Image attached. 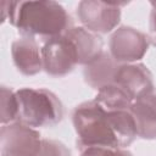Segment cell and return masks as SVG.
I'll list each match as a JSON object with an SVG mask.
<instances>
[{"mask_svg": "<svg viewBox=\"0 0 156 156\" xmlns=\"http://www.w3.org/2000/svg\"><path fill=\"white\" fill-rule=\"evenodd\" d=\"M72 121L79 150L91 146L119 147L107 112L95 100L78 105L73 111Z\"/></svg>", "mask_w": 156, "mask_h": 156, "instance_id": "2", "label": "cell"}, {"mask_svg": "<svg viewBox=\"0 0 156 156\" xmlns=\"http://www.w3.org/2000/svg\"><path fill=\"white\" fill-rule=\"evenodd\" d=\"M65 34L72 40L77 50L78 65L87 66L95 61L104 52L102 39L84 27H72Z\"/></svg>", "mask_w": 156, "mask_h": 156, "instance_id": "11", "label": "cell"}, {"mask_svg": "<svg viewBox=\"0 0 156 156\" xmlns=\"http://www.w3.org/2000/svg\"><path fill=\"white\" fill-rule=\"evenodd\" d=\"M79 156H133V154L123 147L111 146H91L79 150Z\"/></svg>", "mask_w": 156, "mask_h": 156, "instance_id": "17", "label": "cell"}, {"mask_svg": "<svg viewBox=\"0 0 156 156\" xmlns=\"http://www.w3.org/2000/svg\"><path fill=\"white\" fill-rule=\"evenodd\" d=\"M0 117L2 126L11 123L18 118V104H17L16 91H12L7 87H1Z\"/></svg>", "mask_w": 156, "mask_h": 156, "instance_id": "15", "label": "cell"}, {"mask_svg": "<svg viewBox=\"0 0 156 156\" xmlns=\"http://www.w3.org/2000/svg\"><path fill=\"white\" fill-rule=\"evenodd\" d=\"M106 112L129 111L133 100L130 96L117 84H108L100 90L94 99Z\"/></svg>", "mask_w": 156, "mask_h": 156, "instance_id": "14", "label": "cell"}, {"mask_svg": "<svg viewBox=\"0 0 156 156\" xmlns=\"http://www.w3.org/2000/svg\"><path fill=\"white\" fill-rule=\"evenodd\" d=\"M18 104L17 121L30 128L54 127L63 118L60 99L48 89L23 88L16 91Z\"/></svg>", "mask_w": 156, "mask_h": 156, "instance_id": "3", "label": "cell"}, {"mask_svg": "<svg viewBox=\"0 0 156 156\" xmlns=\"http://www.w3.org/2000/svg\"><path fill=\"white\" fill-rule=\"evenodd\" d=\"M38 156H71L68 147L54 139H41V145Z\"/></svg>", "mask_w": 156, "mask_h": 156, "instance_id": "16", "label": "cell"}, {"mask_svg": "<svg viewBox=\"0 0 156 156\" xmlns=\"http://www.w3.org/2000/svg\"><path fill=\"white\" fill-rule=\"evenodd\" d=\"M10 23L23 37L52 39L73 27L71 16L56 1H16L10 4Z\"/></svg>", "mask_w": 156, "mask_h": 156, "instance_id": "1", "label": "cell"}, {"mask_svg": "<svg viewBox=\"0 0 156 156\" xmlns=\"http://www.w3.org/2000/svg\"><path fill=\"white\" fill-rule=\"evenodd\" d=\"M41 57L43 69L52 77H63L78 65L77 50L66 34L49 39L41 48Z\"/></svg>", "mask_w": 156, "mask_h": 156, "instance_id": "6", "label": "cell"}, {"mask_svg": "<svg viewBox=\"0 0 156 156\" xmlns=\"http://www.w3.org/2000/svg\"><path fill=\"white\" fill-rule=\"evenodd\" d=\"M129 112L134 118L138 136L150 140L156 139V88L133 101Z\"/></svg>", "mask_w": 156, "mask_h": 156, "instance_id": "10", "label": "cell"}, {"mask_svg": "<svg viewBox=\"0 0 156 156\" xmlns=\"http://www.w3.org/2000/svg\"><path fill=\"white\" fill-rule=\"evenodd\" d=\"M108 122L118 141L119 147L130 145L138 136L134 118L129 111H115L107 112Z\"/></svg>", "mask_w": 156, "mask_h": 156, "instance_id": "13", "label": "cell"}, {"mask_svg": "<svg viewBox=\"0 0 156 156\" xmlns=\"http://www.w3.org/2000/svg\"><path fill=\"white\" fill-rule=\"evenodd\" d=\"M11 55L16 68L24 76L38 74L43 69L41 49L34 38L23 37L11 45Z\"/></svg>", "mask_w": 156, "mask_h": 156, "instance_id": "9", "label": "cell"}, {"mask_svg": "<svg viewBox=\"0 0 156 156\" xmlns=\"http://www.w3.org/2000/svg\"><path fill=\"white\" fill-rule=\"evenodd\" d=\"M41 145L39 132L20 122L0 129L1 156H38Z\"/></svg>", "mask_w": 156, "mask_h": 156, "instance_id": "5", "label": "cell"}, {"mask_svg": "<svg viewBox=\"0 0 156 156\" xmlns=\"http://www.w3.org/2000/svg\"><path fill=\"white\" fill-rule=\"evenodd\" d=\"M115 84L122 88L133 101L149 94L155 88L152 73L143 63L121 65L115 77Z\"/></svg>", "mask_w": 156, "mask_h": 156, "instance_id": "8", "label": "cell"}, {"mask_svg": "<svg viewBox=\"0 0 156 156\" xmlns=\"http://www.w3.org/2000/svg\"><path fill=\"white\" fill-rule=\"evenodd\" d=\"M150 33H151V39L156 45V10H152L150 15Z\"/></svg>", "mask_w": 156, "mask_h": 156, "instance_id": "18", "label": "cell"}, {"mask_svg": "<svg viewBox=\"0 0 156 156\" xmlns=\"http://www.w3.org/2000/svg\"><path fill=\"white\" fill-rule=\"evenodd\" d=\"M10 4L9 1H1V22H4L6 20V17H9L10 13Z\"/></svg>", "mask_w": 156, "mask_h": 156, "instance_id": "19", "label": "cell"}, {"mask_svg": "<svg viewBox=\"0 0 156 156\" xmlns=\"http://www.w3.org/2000/svg\"><path fill=\"white\" fill-rule=\"evenodd\" d=\"M119 66L121 63H118L110 52L104 51L95 61L84 67V80L93 89L100 90L101 88L115 83V77Z\"/></svg>", "mask_w": 156, "mask_h": 156, "instance_id": "12", "label": "cell"}, {"mask_svg": "<svg viewBox=\"0 0 156 156\" xmlns=\"http://www.w3.org/2000/svg\"><path fill=\"white\" fill-rule=\"evenodd\" d=\"M127 2L84 0L78 4L77 15L85 29L98 34L111 32L121 20V6Z\"/></svg>", "mask_w": 156, "mask_h": 156, "instance_id": "4", "label": "cell"}, {"mask_svg": "<svg viewBox=\"0 0 156 156\" xmlns=\"http://www.w3.org/2000/svg\"><path fill=\"white\" fill-rule=\"evenodd\" d=\"M110 55L121 65L133 63L144 57L149 49V38L145 33L127 26L113 32L108 43Z\"/></svg>", "mask_w": 156, "mask_h": 156, "instance_id": "7", "label": "cell"}]
</instances>
